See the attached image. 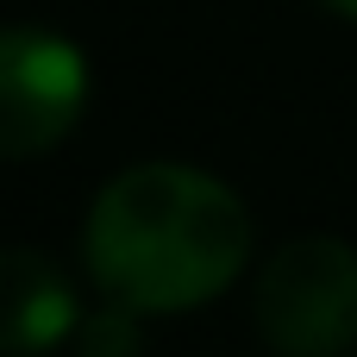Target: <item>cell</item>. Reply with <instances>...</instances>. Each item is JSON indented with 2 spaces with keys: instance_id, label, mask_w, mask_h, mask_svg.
I'll return each mask as SVG.
<instances>
[{
  "instance_id": "obj_5",
  "label": "cell",
  "mask_w": 357,
  "mask_h": 357,
  "mask_svg": "<svg viewBox=\"0 0 357 357\" xmlns=\"http://www.w3.org/2000/svg\"><path fill=\"white\" fill-rule=\"evenodd\" d=\"M138 345H144V314L126 301H107V307L82 314V326H75L82 357H138Z\"/></svg>"
},
{
  "instance_id": "obj_2",
  "label": "cell",
  "mask_w": 357,
  "mask_h": 357,
  "mask_svg": "<svg viewBox=\"0 0 357 357\" xmlns=\"http://www.w3.org/2000/svg\"><path fill=\"white\" fill-rule=\"evenodd\" d=\"M251 320L276 357H345L357 345V251L345 238L282 245L257 270Z\"/></svg>"
},
{
  "instance_id": "obj_6",
  "label": "cell",
  "mask_w": 357,
  "mask_h": 357,
  "mask_svg": "<svg viewBox=\"0 0 357 357\" xmlns=\"http://www.w3.org/2000/svg\"><path fill=\"white\" fill-rule=\"evenodd\" d=\"M326 13H339V19H357V0H320Z\"/></svg>"
},
{
  "instance_id": "obj_3",
  "label": "cell",
  "mask_w": 357,
  "mask_h": 357,
  "mask_svg": "<svg viewBox=\"0 0 357 357\" xmlns=\"http://www.w3.org/2000/svg\"><path fill=\"white\" fill-rule=\"evenodd\" d=\"M88 56L44 25H0V163L56 151L88 113Z\"/></svg>"
},
{
  "instance_id": "obj_1",
  "label": "cell",
  "mask_w": 357,
  "mask_h": 357,
  "mask_svg": "<svg viewBox=\"0 0 357 357\" xmlns=\"http://www.w3.org/2000/svg\"><path fill=\"white\" fill-rule=\"evenodd\" d=\"M251 257L245 201L195 163L119 169L82 226V264L107 301L151 314H188L220 301Z\"/></svg>"
},
{
  "instance_id": "obj_4",
  "label": "cell",
  "mask_w": 357,
  "mask_h": 357,
  "mask_svg": "<svg viewBox=\"0 0 357 357\" xmlns=\"http://www.w3.org/2000/svg\"><path fill=\"white\" fill-rule=\"evenodd\" d=\"M82 326V295L56 257L0 245V357H44Z\"/></svg>"
}]
</instances>
